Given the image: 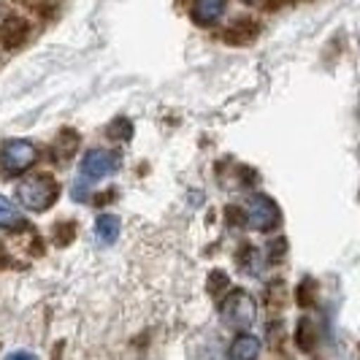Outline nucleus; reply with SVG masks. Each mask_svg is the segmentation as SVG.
Instances as JSON below:
<instances>
[{
    "label": "nucleus",
    "instance_id": "1",
    "mask_svg": "<svg viewBox=\"0 0 360 360\" xmlns=\"http://www.w3.org/2000/svg\"><path fill=\"white\" fill-rule=\"evenodd\" d=\"M60 195V184L52 174H33L27 179L19 181L17 187V198L25 209L30 212H46L52 209L54 200Z\"/></svg>",
    "mask_w": 360,
    "mask_h": 360
},
{
    "label": "nucleus",
    "instance_id": "2",
    "mask_svg": "<svg viewBox=\"0 0 360 360\" xmlns=\"http://www.w3.org/2000/svg\"><path fill=\"white\" fill-rule=\"evenodd\" d=\"M244 217H247V225L252 231H260V233H269L279 225V206L274 203V198L269 195H252L244 206Z\"/></svg>",
    "mask_w": 360,
    "mask_h": 360
},
{
    "label": "nucleus",
    "instance_id": "3",
    "mask_svg": "<svg viewBox=\"0 0 360 360\" xmlns=\"http://www.w3.org/2000/svg\"><path fill=\"white\" fill-rule=\"evenodd\" d=\"M38 160V146L27 139H11L0 149V162L8 171H27Z\"/></svg>",
    "mask_w": 360,
    "mask_h": 360
},
{
    "label": "nucleus",
    "instance_id": "4",
    "mask_svg": "<svg viewBox=\"0 0 360 360\" xmlns=\"http://www.w3.org/2000/svg\"><path fill=\"white\" fill-rule=\"evenodd\" d=\"M222 317H225V323L236 325V328H247V325L255 320V301L250 292H244V290H233L225 301H222Z\"/></svg>",
    "mask_w": 360,
    "mask_h": 360
},
{
    "label": "nucleus",
    "instance_id": "5",
    "mask_svg": "<svg viewBox=\"0 0 360 360\" xmlns=\"http://www.w3.org/2000/svg\"><path fill=\"white\" fill-rule=\"evenodd\" d=\"M120 168V155L114 149H90L82 160V174L87 179H103Z\"/></svg>",
    "mask_w": 360,
    "mask_h": 360
},
{
    "label": "nucleus",
    "instance_id": "6",
    "mask_svg": "<svg viewBox=\"0 0 360 360\" xmlns=\"http://www.w3.org/2000/svg\"><path fill=\"white\" fill-rule=\"evenodd\" d=\"M30 38V22L19 14H6L0 19V46L14 52L19 46H25V41Z\"/></svg>",
    "mask_w": 360,
    "mask_h": 360
},
{
    "label": "nucleus",
    "instance_id": "7",
    "mask_svg": "<svg viewBox=\"0 0 360 360\" xmlns=\"http://www.w3.org/2000/svg\"><path fill=\"white\" fill-rule=\"evenodd\" d=\"M260 36V22L252 17H241L231 22L228 27H225V44H231V46H247V44H252L255 38Z\"/></svg>",
    "mask_w": 360,
    "mask_h": 360
},
{
    "label": "nucleus",
    "instance_id": "8",
    "mask_svg": "<svg viewBox=\"0 0 360 360\" xmlns=\"http://www.w3.org/2000/svg\"><path fill=\"white\" fill-rule=\"evenodd\" d=\"M228 0H193V19L198 25H214L217 19L225 14Z\"/></svg>",
    "mask_w": 360,
    "mask_h": 360
},
{
    "label": "nucleus",
    "instance_id": "9",
    "mask_svg": "<svg viewBox=\"0 0 360 360\" xmlns=\"http://www.w3.org/2000/svg\"><path fill=\"white\" fill-rule=\"evenodd\" d=\"M260 352V339L252 336V333H241L236 336L231 349H228V358L231 360H255Z\"/></svg>",
    "mask_w": 360,
    "mask_h": 360
},
{
    "label": "nucleus",
    "instance_id": "10",
    "mask_svg": "<svg viewBox=\"0 0 360 360\" xmlns=\"http://www.w3.org/2000/svg\"><path fill=\"white\" fill-rule=\"evenodd\" d=\"M120 228H122V222H120L117 214H101L98 222H95V236L103 244H114L120 238Z\"/></svg>",
    "mask_w": 360,
    "mask_h": 360
},
{
    "label": "nucleus",
    "instance_id": "11",
    "mask_svg": "<svg viewBox=\"0 0 360 360\" xmlns=\"http://www.w3.org/2000/svg\"><path fill=\"white\" fill-rule=\"evenodd\" d=\"M317 344V330H314V323L309 317H301V323L295 328V347L301 352H311Z\"/></svg>",
    "mask_w": 360,
    "mask_h": 360
},
{
    "label": "nucleus",
    "instance_id": "12",
    "mask_svg": "<svg viewBox=\"0 0 360 360\" xmlns=\"http://www.w3.org/2000/svg\"><path fill=\"white\" fill-rule=\"evenodd\" d=\"M25 225V219L19 214V209L11 203V200L6 198V195H0V228H6V231H17Z\"/></svg>",
    "mask_w": 360,
    "mask_h": 360
},
{
    "label": "nucleus",
    "instance_id": "13",
    "mask_svg": "<svg viewBox=\"0 0 360 360\" xmlns=\"http://www.w3.org/2000/svg\"><path fill=\"white\" fill-rule=\"evenodd\" d=\"M295 301H298V307H314V301H317V282L311 279V276H307L301 285H298V290H295Z\"/></svg>",
    "mask_w": 360,
    "mask_h": 360
},
{
    "label": "nucleus",
    "instance_id": "14",
    "mask_svg": "<svg viewBox=\"0 0 360 360\" xmlns=\"http://www.w3.org/2000/svg\"><path fill=\"white\" fill-rule=\"evenodd\" d=\"M73 238H76V222H57L54 225V244L57 247H68Z\"/></svg>",
    "mask_w": 360,
    "mask_h": 360
},
{
    "label": "nucleus",
    "instance_id": "15",
    "mask_svg": "<svg viewBox=\"0 0 360 360\" xmlns=\"http://www.w3.org/2000/svg\"><path fill=\"white\" fill-rule=\"evenodd\" d=\"M228 288H231V282H228V274H225V271H212V274H209V279H206V290H209L214 298H219Z\"/></svg>",
    "mask_w": 360,
    "mask_h": 360
},
{
    "label": "nucleus",
    "instance_id": "16",
    "mask_svg": "<svg viewBox=\"0 0 360 360\" xmlns=\"http://www.w3.org/2000/svg\"><path fill=\"white\" fill-rule=\"evenodd\" d=\"M255 257H257V250L250 247V244H244V247H241V252H238V266H241L244 271H252Z\"/></svg>",
    "mask_w": 360,
    "mask_h": 360
},
{
    "label": "nucleus",
    "instance_id": "17",
    "mask_svg": "<svg viewBox=\"0 0 360 360\" xmlns=\"http://www.w3.org/2000/svg\"><path fill=\"white\" fill-rule=\"evenodd\" d=\"M285 250H288V241H285V238H279V241H271L269 263H279V260H285Z\"/></svg>",
    "mask_w": 360,
    "mask_h": 360
},
{
    "label": "nucleus",
    "instance_id": "18",
    "mask_svg": "<svg viewBox=\"0 0 360 360\" xmlns=\"http://www.w3.org/2000/svg\"><path fill=\"white\" fill-rule=\"evenodd\" d=\"M106 133H108V139H127V136H130V122H127V120H117Z\"/></svg>",
    "mask_w": 360,
    "mask_h": 360
},
{
    "label": "nucleus",
    "instance_id": "19",
    "mask_svg": "<svg viewBox=\"0 0 360 360\" xmlns=\"http://www.w3.org/2000/svg\"><path fill=\"white\" fill-rule=\"evenodd\" d=\"M6 360H38V358L33 355V352H25V349H22V352H11Z\"/></svg>",
    "mask_w": 360,
    "mask_h": 360
},
{
    "label": "nucleus",
    "instance_id": "20",
    "mask_svg": "<svg viewBox=\"0 0 360 360\" xmlns=\"http://www.w3.org/2000/svg\"><path fill=\"white\" fill-rule=\"evenodd\" d=\"M282 3H285V0H263V8H266V11H274V8H279Z\"/></svg>",
    "mask_w": 360,
    "mask_h": 360
},
{
    "label": "nucleus",
    "instance_id": "21",
    "mask_svg": "<svg viewBox=\"0 0 360 360\" xmlns=\"http://www.w3.org/2000/svg\"><path fill=\"white\" fill-rule=\"evenodd\" d=\"M25 3H27L30 8H41V6H49L52 0H25Z\"/></svg>",
    "mask_w": 360,
    "mask_h": 360
}]
</instances>
